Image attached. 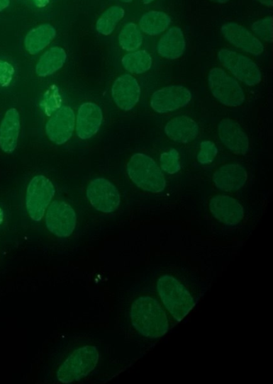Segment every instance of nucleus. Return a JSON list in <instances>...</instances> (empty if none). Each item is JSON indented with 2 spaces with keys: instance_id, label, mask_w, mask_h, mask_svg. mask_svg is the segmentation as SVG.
Instances as JSON below:
<instances>
[{
  "instance_id": "obj_34",
  "label": "nucleus",
  "mask_w": 273,
  "mask_h": 384,
  "mask_svg": "<svg viewBox=\"0 0 273 384\" xmlns=\"http://www.w3.org/2000/svg\"><path fill=\"white\" fill-rule=\"evenodd\" d=\"M258 1L264 5L268 6L269 8L272 7V0H258Z\"/></svg>"
},
{
  "instance_id": "obj_23",
  "label": "nucleus",
  "mask_w": 273,
  "mask_h": 384,
  "mask_svg": "<svg viewBox=\"0 0 273 384\" xmlns=\"http://www.w3.org/2000/svg\"><path fill=\"white\" fill-rule=\"evenodd\" d=\"M171 22V18L165 12L152 11L141 17L140 28L148 35H158L165 32Z\"/></svg>"
},
{
  "instance_id": "obj_2",
  "label": "nucleus",
  "mask_w": 273,
  "mask_h": 384,
  "mask_svg": "<svg viewBox=\"0 0 273 384\" xmlns=\"http://www.w3.org/2000/svg\"><path fill=\"white\" fill-rule=\"evenodd\" d=\"M155 289L166 312L177 323L187 317L197 302L188 285L171 272H165L157 278Z\"/></svg>"
},
{
  "instance_id": "obj_10",
  "label": "nucleus",
  "mask_w": 273,
  "mask_h": 384,
  "mask_svg": "<svg viewBox=\"0 0 273 384\" xmlns=\"http://www.w3.org/2000/svg\"><path fill=\"white\" fill-rule=\"evenodd\" d=\"M191 93L184 86H167L155 91L151 97V108L160 114L182 108L190 103Z\"/></svg>"
},
{
  "instance_id": "obj_12",
  "label": "nucleus",
  "mask_w": 273,
  "mask_h": 384,
  "mask_svg": "<svg viewBox=\"0 0 273 384\" xmlns=\"http://www.w3.org/2000/svg\"><path fill=\"white\" fill-rule=\"evenodd\" d=\"M208 207L214 218L228 226L238 225L245 218L243 206L230 196H216L211 199Z\"/></svg>"
},
{
  "instance_id": "obj_24",
  "label": "nucleus",
  "mask_w": 273,
  "mask_h": 384,
  "mask_svg": "<svg viewBox=\"0 0 273 384\" xmlns=\"http://www.w3.org/2000/svg\"><path fill=\"white\" fill-rule=\"evenodd\" d=\"M124 69L130 73L140 75L150 70L152 65V59L146 51H138L128 53L122 59Z\"/></svg>"
},
{
  "instance_id": "obj_11",
  "label": "nucleus",
  "mask_w": 273,
  "mask_h": 384,
  "mask_svg": "<svg viewBox=\"0 0 273 384\" xmlns=\"http://www.w3.org/2000/svg\"><path fill=\"white\" fill-rule=\"evenodd\" d=\"M74 126L76 116L74 111L70 107L62 106L48 120L46 133L54 144L62 145L72 138Z\"/></svg>"
},
{
  "instance_id": "obj_15",
  "label": "nucleus",
  "mask_w": 273,
  "mask_h": 384,
  "mask_svg": "<svg viewBox=\"0 0 273 384\" xmlns=\"http://www.w3.org/2000/svg\"><path fill=\"white\" fill-rule=\"evenodd\" d=\"M219 138L229 151L235 154H245L250 149V140L238 122L222 120L217 128Z\"/></svg>"
},
{
  "instance_id": "obj_35",
  "label": "nucleus",
  "mask_w": 273,
  "mask_h": 384,
  "mask_svg": "<svg viewBox=\"0 0 273 384\" xmlns=\"http://www.w3.org/2000/svg\"><path fill=\"white\" fill-rule=\"evenodd\" d=\"M211 1L219 3V4H225L228 1H230V0H211Z\"/></svg>"
},
{
  "instance_id": "obj_33",
  "label": "nucleus",
  "mask_w": 273,
  "mask_h": 384,
  "mask_svg": "<svg viewBox=\"0 0 273 384\" xmlns=\"http://www.w3.org/2000/svg\"><path fill=\"white\" fill-rule=\"evenodd\" d=\"M10 0H0V11L9 7Z\"/></svg>"
},
{
  "instance_id": "obj_5",
  "label": "nucleus",
  "mask_w": 273,
  "mask_h": 384,
  "mask_svg": "<svg viewBox=\"0 0 273 384\" xmlns=\"http://www.w3.org/2000/svg\"><path fill=\"white\" fill-rule=\"evenodd\" d=\"M208 86L216 100L225 106L240 107L245 101V92L237 80L221 68H213L209 72Z\"/></svg>"
},
{
  "instance_id": "obj_27",
  "label": "nucleus",
  "mask_w": 273,
  "mask_h": 384,
  "mask_svg": "<svg viewBox=\"0 0 273 384\" xmlns=\"http://www.w3.org/2000/svg\"><path fill=\"white\" fill-rule=\"evenodd\" d=\"M62 107V96L57 86L52 85L45 91L41 101V108L51 116Z\"/></svg>"
},
{
  "instance_id": "obj_25",
  "label": "nucleus",
  "mask_w": 273,
  "mask_h": 384,
  "mask_svg": "<svg viewBox=\"0 0 273 384\" xmlns=\"http://www.w3.org/2000/svg\"><path fill=\"white\" fill-rule=\"evenodd\" d=\"M124 15L126 11L118 6H113L104 12L96 22V30L99 34L109 35L114 30Z\"/></svg>"
},
{
  "instance_id": "obj_21",
  "label": "nucleus",
  "mask_w": 273,
  "mask_h": 384,
  "mask_svg": "<svg viewBox=\"0 0 273 384\" xmlns=\"http://www.w3.org/2000/svg\"><path fill=\"white\" fill-rule=\"evenodd\" d=\"M57 35V30L51 24H42L30 30L25 38L24 45L30 55L40 53L51 43Z\"/></svg>"
},
{
  "instance_id": "obj_3",
  "label": "nucleus",
  "mask_w": 273,
  "mask_h": 384,
  "mask_svg": "<svg viewBox=\"0 0 273 384\" xmlns=\"http://www.w3.org/2000/svg\"><path fill=\"white\" fill-rule=\"evenodd\" d=\"M127 172L133 183L150 193H160L166 188L162 170L156 161L145 154H134L127 164Z\"/></svg>"
},
{
  "instance_id": "obj_28",
  "label": "nucleus",
  "mask_w": 273,
  "mask_h": 384,
  "mask_svg": "<svg viewBox=\"0 0 273 384\" xmlns=\"http://www.w3.org/2000/svg\"><path fill=\"white\" fill-rule=\"evenodd\" d=\"M160 164V169L169 175L177 174L182 169L179 154L174 148L161 154Z\"/></svg>"
},
{
  "instance_id": "obj_17",
  "label": "nucleus",
  "mask_w": 273,
  "mask_h": 384,
  "mask_svg": "<svg viewBox=\"0 0 273 384\" xmlns=\"http://www.w3.org/2000/svg\"><path fill=\"white\" fill-rule=\"evenodd\" d=\"M247 173L243 166L238 164L223 165L217 169L213 177L216 187L223 191H235L244 187Z\"/></svg>"
},
{
  "instance_id": "obj_16",
  "label": "nucleus",
  "mask_w": 273,
  "mask_h": 384,
  "mask_svg": "<svg viewBox=\"0 0 273 384\" xmlns=\"http://www.w3.org/2000/svg\"><path fill=\"white\" fill-rule=\"evenodd\" d=\"M101 108L94 103H84L79 107L77 116V134L82 140H89L101 129L103 123Z\"/></svg>"
},
{
  "instance_id": "obj_20",
  "label": "nucleus",
  "mask_w": 273,
  "mask_h": 384,
  "mask_svg": "<svg viewBox=\"0 0 273 384\" xmlns=\"http://www.w3.org/2000/svg\"><path fill=\"white\" fill-rule=\"evenodd\" d=\"M185 39L182 30L177 27L170 28L160 40L157 52L167 60L181 58L185 51Z\"/></svg>"
},
{
  "instance_id": "obj_29",
  "label": "nucleus",
  "mask_w": 273,
  "mask_h": 384,
  "mask_svg": "<svg viewBox=\"0 0 273 384\" xmlns=\"http://www.w3.org/2000/svg\"><path fill=\"white\" fill-rule=\"evenodd\" d=\"M218 153L217 147L212 141H203L201 144L200 151L197 154V161L201 165L212 164Z\"/></svg>"
},
{
  "instance_id": "obj_1",
  "label": "nucleus",
  "mask_w": 273,
  "mask_h": 384,
  "mask_svg": "<svg viewBox=\"0 0 273 384\" xmlns=\"http://www.w3.org/2000/svg\"><path fill=\"white\" fill-rule=\"evenodd\" d=\"M128 313L133 327L142 337L159 339L169 330V318L157 295H136L130 303Z\"/></svg>"
},
{
  "instance_id": "obj_14",
  "label": "nucleus",
  "mask_w": 273,
  "mask_h": 384,
  "mask_svg": "<svg viewBox=\"0 0 273 384\" xmlns=\"http://www.w3.org/2000/svg\"><path fill=\"white\" fill-rule=\"evenodd\" d=\"M221 30L227 41L241 50L254 55H260L264 52L262 43L240 24L228 23L223 26Z\"/></svg>"
},
{
  "instance_id": "obj_6",
  "label": "nucleus",
  "mask_w": 273,
  "mask_h": 384,
  "mask_svg": "<svg viewBox=\"0 0 273 384\" xmlns=\"http://www.w3.org/2000/svg\"><path fill=\"white\" fill-rule=\"evenodd\" d=\"M55 193L54 185L47 177L37 176L32 179L26 192V208L30 219L42 220Z\"/></svg>"
},
{
  "instance_id": "obj_36",
  "label": "nucleus",
  "mask_w": 273,
  "mask_h": 384,
  "mask_svg": "<svg viewBox=\"0 0 273 384\" xmlns=\"http://www.w3.org/2000/svg\"><path fill=\"white\" fill-rule=\"evenodd\" d=\"M155 0H143V2H144L145 4H151L152 2H154Z\"/></svg>"
},
{
  "instance_id": "obj_30",
  "label": "nucleus",
  "mask_w": 273,
  "mask_h": 384,
  "mask_svg": "<svg viewBox=\"0 0 273 384\" xmlns=\"http://www.w3.org/2000/svg\"><path fill=\"white\" fill-rule=\"evenodd\" d=\"M252 30L260 39L271 42L272 40V17H266L254 23Z\"/></svg>"
},
{
  "instance_id": "obj_8",
  "label": "nucleus",
  "mask_w": 273,
  "mask_h": 384,
  "mask_svg": "<svg viewBox=\"0 0 273 384\" xmlns=\"http://www.w3.org/2000/svg\"><path fill=\"white\" fill-rule=\"evenodd\" d=\"M222 65L245 84L252 86L262 82V75L258 66L245 55L222 49L218 53Z\"/></svg>"
},
{
  "instance_id": "obj_37",
  "label": "nucleus",
  "mask_w": 273,
  "mask_h": 384,
  "mask_svg": "<svg viewBox=\"0 0 273 384\" xmlns=\"http://www.w3.org/2000/svg\"><path fill=\"white\" fill-rule=\"evenodd\" d=\"M122 1L124 3H131L133 1V0H122Z\"/></svg>"
},
{
  "instance_id": "obj_9",
  "label": "nucleus",
  "mask_w": 273,
  "mask_h": 384,
  "mask_svg": "<svg viewBox=\"0 0 273 384\" xmlns=\"http://www.w3.org/2000/svg\"><path fill=\"white\" fill-rule=\"evenodd\" d=\"M45 224L48 231L59 238L71 237L76 229V212L69 204L63 201H54L47 208Z\"/></svg>"
},
{
  "instance_id": "obj_31",
  "label": "nucleus",
  "mask_w": 273,
  "mask_h": 384,
  "mask_svg": "<svg viewBox=\"0 0 273 384\" xmlns=\"http://www.w3.org/2000/svg\"><path fill=\"white\" fill-rule=\"evenodd\" d=\"M15 69L13 66L6 61H0V85L8 86L13 79Z\"/></svg>"
},
{
  "instance_id": "obj_19",
  "label": "nucleus",
  "mask_w": 273,
  "mask_h": 384,
  "mask_svg": "<svg viewBox=\"0 0 273 384\" xmlns=\"http://www.w3.org/2000/svg\"><path fill=\"white\" fill-rule=\"evenodd\" d=\"M21 132V116L16 108L6 113L0 125V148L5 153H12L18 145Z\"/></svg>"
},
{
  "instance_id": "obj_26",
  "label": "nucleus",
  "mask_w": 273,
  "mask_h": 384,
  "mask_svg": "<svg viewBox=\"0 0 273 384\" xmlns=\"http://www.w3.org/2000/svg\"><path fill=\"white\" fill-rule=\"evenodd\" d=\"M143 36L138 26L133 23H127L119 35V43L124 51L133 52L140 48Z\"/></svg>"
},
{
  "instance_id": "obj_13",
  "label": "nucleus",
  "mask_w": 273,
  "mask_h": 384,
  "mask_svg": "<svg viewBox=\"0 0 273 384\" xmlns=\"http://www.w3.org/2000/svg\"><path fill=\"white\" fill-rule=\"evenodd\" d=\"M140 94L138 80L128 74L118 77L111 86V96L116 106L124 111L135 108L140 101Z\"/></svg>"
},
{
  "instance_id": "obj_32",
  "label": "nucleus",
  "mask_w": 273,
  "mask_h": 384,
  "mask_svg": "<svg viewBox=\"0 0 273 384\" xmlns=\"http://www.w3.org/2000/svg\"><path fill=\"white\" fill-rule=\"evenodd\" d=\"M37 8L43 9L47 7L49 0H32Z\"/></svg>"
},
{
  "instance_id": "obj_18",
  "label": "nucleus",
  "mask_w": 273,
  "mask_h": 384,
  "mask_svg": "<svg viewBox=\"0 0 273 384\" xmlns=\"http://www.w3.org/2000/svg\"><path fill=\"white\" fill-rule=\"evenodd\" d=\"M165 132L167 137L181 144H189L197 137L200 128L191 118L181 115L167 123Z\"/></svg>"
},
{
  "instance_id": "obj_7",
  "label": "nucleus",
  "mask_w": 273,
  "mask_h": 384,
  "mask_svg": "<svg viewBox=\"0 0 273 384\" xmlns=\"http://www.w3.org/2000/svg\"><path fill=\"white\" fill-rule=\"evenodd\" d=\"M87 197L93 208L104 214L115 213L121 203L119 190L105 178H96L90 182Z\"/></svg>"
},
{
  "instance_id": "obj_22",
  "label": "nucleus",
  "mask_w": 273,
  "mask_h": 384,
  "mask_svg": "<svg viewBox=\"0 0 273 384\" xmlns=\"http://www.w3.org/2000/svg\"><path fill=\"white\" fill-rule=\"evenodd\" d=\"M67 53L63 48L55 47L42 55L36 64L35 72L40 77L52 76L65 64Z\"/></svg>"
},
{
  "instance_id": "obj_4",
  "label": "nucleus",
  "mask_w": 273,
  "mask_h": 384,
  "mask_svg": "<svg viewBox=\"0 0 273 384\" xmlns=\"http://www.w3.org/2000/svg\"><path fill=\"white\" fill-rule=\"evenodd\" d=\"M99 361V353L95 346H82L62 363L57 371V379L62 383L82 380L96 369Z\"/></svg>"
}]
</instances>
